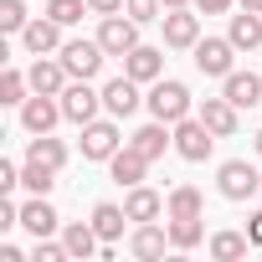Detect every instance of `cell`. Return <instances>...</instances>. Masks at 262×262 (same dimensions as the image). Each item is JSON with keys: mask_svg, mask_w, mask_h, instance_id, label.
I'll list each match as a JSON object with an SVG mask.
<instances>
[{"mask_svg": "<svg viewBox=\"0 0 262 262\" xmlns=\"http://www.w3.org/2000/svg\"><path fill=\"white\" fill-rule=\"evenodd\" d=\"M165 226H170V247H175V252H195V247L206 242L201 216H165Z\"/></svg>", "mask_w": 262, "mask_h": 262, "instance_id": "obj_24", "label": "cell"}, {"mask_svg": "<svg viewBox=\"0 0 262 262\" xmlns=\"http://www.w3.org/2000/svg\"><path fill=\"white\" fill-rule=\"evenodd\" d=\"M165 247H170V226H160V221H134V231H128V252H134L139 262L165 257Z\"/></svg>", "mask_w": 262, "mask_h": 262, "instance_id": "obj_15", "label": "cell"}, {"mask_svg": "<svg viewBox=\"0 0 262 262\" xmlns=\"http://www.w3.org/2000/svg\"><path fill=\"white\" fill-rule=\"evenodd\" d=\"M236 6H242V11H257V16H262V0H236Z\"/></svg>", "mask_w": 262, "mask_h": 262, "instance_id": "obj_39", "label": "cell"}, {"mask_svg": "<svg viewBox=\"0 0 262 262\" xmlns=\"http://www.w3.org/2000/svg\"><path fill=\"white\" fill-rule=\"evenodd\" d=\"M128 139L118 134V118L108 113V118H93V123H82V160H93V165H108L118 149H123Z\"/></svg>", "mask_w": 262, "mask_h": 262, "instance_id": "obj_4", "label": "cell"}, {"mask_svg": "<svg viewBox=\"0 0 262 262\" xmlns=\"http://www.w3.org/2000/svg\"><path fill=\"white\" fill-rule=\"evenodd\" d=\"M57 57H62L67 77H77V82H93V77L103 72V62H108V52H103L98 36H72V41H62Z\"/></svg>", "mask_w": 262, "mask_h": 262, "instance_id": "obj_2", "label": "cell"}, {"mask_svg": "<svg viewBox=\"0 0 262 262\" xmlns=\"http://www.w3.org/2000/svg\"><path fill=\"white\" fill-rule=\"evenodd\" d=\"M26 93H31V77L16 72V67H6V77H0V103H6V108H21Z\"/></svg>", "mask_w": 262, "mask_h": 262, "instance_id": "obj_30", "label": "cell"}, {"mask_svg": "<svg viewBox=\"0 0 262 262\" xmlns=\"http://www.w3.org/2000/svg\"><path fill=\"white\" fill-rule=\"evenodd\" d=\"M165 216H206V195L195 185H175L165 195Z\"/></svg>", "mask_w": 262, "mask_h": 262, "instance_id": "obj_28", "label": "cell"}, {"mask_svg": "<svg viewBox=\"0 0 262 262\" xmlns=\"http://www.w3.org/2000/svg\"><path fill=\"white\" fill-rule=\"evenodd\" d=\"M226 36H231V47H236V52H257V47H262V16H257V11L231 16Z\"/></svg>", "mask_w": 262, "mask_h": 262, "instance_id": "obj_25", "label": "cell"}, {"mask_svg": "<svg viewBox=\"0 0 262 262\" xmlns=\"http://www.w3.org/2000/svg\"><path fill=\"white\" fill-rule=\"evenodd\" d=\"M11 226H21V206L11 195H0V231H11Z\"/></svg>", "mask_w": 262, "mask_h": 262, "instance_id": "obj_35", "label": "cell"}, {"mask_svg": "<svg viewBox=\"0 0 262 262\" xmlns=\"http://www.w3.org/2000/svg\"><path fill=\"white\" fill-rule=\"evenodd\" d=\"M98 108H103V88L77 82V77L62 88V113H67V123H77V128H82V123H93V118H98Z\"/></svg>", "mask_w": 262, "mask_h": 262, "instance_id": "obj_9", "label": "cell"}, {"mask_svg": "<svg viewBox=\"0 0 262 262\" xmlns=\"http://www.w3.org/2000/svg\"><path fill=\"white\" fill-rule=\"evenodd\" d=\"M144 82H134V77H108L103 82V113H113V118H128V113H139V103H144V93H139Z\"/></svg>", "mask_w": 262, "mask_h": 262, "instance_id": "obj_11", "label": "cell"}, {"mask_svg": "<svg viewBox=\"0 0 262 262\" xmlns=\"http://www.w3.org/2000/svg\"><path fill=\"white\" fill-rule=\"evenodd\" d=\"M123 11L134 16L139 26H149V21H160V16H165V0H123Z\"/></svg>", "mask_w": 262, "mask_h": 262, "instance_id": "obj_33", "label": "cell"}, {"mask_svg": "<svg viewBox=\"0 0 262 262\" xmlns=\"http://www.w3.org/2000/svg\"><path fill=\"white\" fill-rule=\"evenodd\" d=\"M195 113H201V123L211 128L216 139H231L236 128H242V108H236L231 98H201V108H195Z\"/></svg>", "mask_w": 262, "mask_h": 262, "instance_id": "obj_13", "label": "cell"}, {"mask_svg": "<svg viewBox=\"0 0 262 262\" xmlns=\"http://www.w3.org/2000/svg\"><path fill=\"white\" fill-rule=\"evenodd\" d=\"M123 72L134 77V82H144V88L160 82V77H165V47H144V41H139L134 52L123 57Z\"/></svg>", "mask_w": 262, "mask_h": 262, "instance_id": "obj_16", "label": "cell"}, {"mask_svg": "<svg viewBox=\"0 0 262 262\" xmlns=\"http://www.w3.org/2000/svg\"><path fill=\"white\" fill-rule=\"evenodd\" d=\"M88 221H93V231H98L103 242H118V236H123V226H128V211H123V206H113V201H98Z\"/></svg>", "mask_w": 262, "mask_h": 262, "instance_id": "obj_23", "label": "cell"}, {"mask_svg": "<svg viewBox=\"0 0 262 262\" xmlns=\"http://www.w3.org/2000/svg\"><path fill=\"white\" fill-rule=\"evenodd\" d=\"M26 160L62 170V165H67V144H62V139H52V134H31V139H26Z\"/></svg>", "mask_w": 262, "mask_h": 262, "instance_id": "obj_27", "label": "cell"}, {"mask_svg": "<svg viewBox=\"0 0 262 262\" xmlns=\"http://www.w3.org/2000/svg\"><path fill=\"white\" fill-rule=\"evenodd\" d=\"M98 41H103L108 57H128V52L139 47V21L128 16V11H118V16H98Z\"/></svg>", "mask_w": 262, "mask_h": 262, "instance_id": "obj_7", "label": "cell"}, {"mask_svg": "<svg viewBox=\"0 0 262 262\" xmlns=\"http://www.w3.org/2000/svg\"><path fill=\"white\" fill-rule=\"evenodd\" d=\"M123 211H128V221H160V216H165V195L149 190V185H128Z\"/></svg>", "mask_w": 262, "mask_h": 262, "instance_id": "obj_22", "label": "cell"}, {"mask_svg": "<svg viewBox=\"0 0 262 262\" xmlns=\"http://www.w3.org/2000/svg\"><path fill=\"white\" fill-rule=\"evenodd\" d=\"M231 6H236V0H195V11H201V16H226Z\"/></svg>", "mask_w": 262, "mask_h": 262, "instance_id": "obj_36", "label": "cell"}, {"mask_svg": "<svg viewBox=\"0 0 262 262\" xmlns=\"http://www.w3.org/2000/svg\"><path fill=\"white\" fill-rule=\"evenodd\" d=\"M47 16H52L57 26H77V21L93 16V11H88V0H47Z\"/></svg>", "mask_w": 262, "mask_h": 262, "instance_id": "obj_31", "label": "cell"}, {"mask_svg": "<svg viewBox=\"0 0 262 262\" xmlns=\"http://www.w3.org/2000/svg\"><path fill=\"white\" fill-rule=\"evenodd\" d=\"M128 144H134L149 165L165 155V149H175V123H165V118H149L144 128H134V134H128Z\"/></svg>", "mask_w": 262, "mask_h": 262, "instance_id": "obj_14", "label": "cell"}, {"mask_svg": "<svg viewBox=\"0 0 262 262\" xmlns=\"http://www.w3.org/2000/svg\"><path fill=\"white\" fill-rule=\"evenodd\" d=\"M62 118H67L62 113V98H52V93H31L21 103V128H26V134H52Z\"/></svg>", "mask_w": 262, "mask_h": 262, "instance_id": "obj_10", "label": "cell"}, {"mask_svg": "<svg viewBox=\"0 0 262 262\" xmlns=\"http://www.w3.org/2000/svg\"><path fill=\"white\" fill-rule=\"evenodd\" d=\"M26 77H31V93H52V98H62V88L72 82L67 67H62V57H36L26 67Z\"/></svg>", "mask_w": 262, "mask_h": 262, "instance_id": "obj_17", "label": "cell"}, {"mask_svg": "<svg viewBox=\"0 0 262 262\" xmlns=\"http://www.w3.org/2000/svg\"><path fill=\"white\" fill-rule=\"evenodd\" d=\"M206 247H211L216 262H242V257L252 252V236H247V231H211Z\"/></svg>", "mask_w": 262, "mask_h": 262, "instance_id": "obj_26", "label": "cell"}, {"mask_svg": "<svg viewBox=\"0 0 262 262\" xmlns=\"http://www.w3.org/2000/svg\"><path fill=\"white\" fill-rule=\"evenodd\" d=\"M21 226H26L31 236H57V231H62V216H57V206H52L47 195H31V201L21 206Z\"/></svg>", "mask_w": 262, "mask_h": 262, "instance_id": "obj_18", "label": "cell"}, {"mask_svg": "<svg viewBox=\"0 0 262 262\" xmlns=\"http://www.w3.org/2000/svg\"><path fill=\"white\" fill-rule=\"evenodd\" d=\"M216 190H221V201H252V195H262V170L257 165H247V160H226L221 170H216Z\"/></svg>", "mask_w": 262, "mask_h": 262, "instance_id": "obj_3", "label": "cell"}, {"mask_svg": "<svg viewBox=\"0 0 262 262\" xmlns=\"http://www.w3.org/2000/svg\"><path fill=\"white\" fill-rule=\"evenodd\" d=\"M52 185H57V170H52V165H36V160L21 165V190H31V195H52Z\"/></svg>", "mask_w": 262, "mask_h": 262, "instance_id": "obj_29", "label": "cell"}, {"mask_svg": "<svg viewBox=\"0 0 262 262\" xmlns=\"http://www.w3.org/2000/svg\"><path fill=\"white\" fill-rule=\"evenodd\" d=\"M195 72H206V77L236 72V47H231V36H201V41H195Z\"/></svg>", "mask_w": 262, "mask_h": 262, "instance_id": "obj_8", "label": "cell"}, {"mask_svg": "<svg viewBox=\"0 0 262 262\" xmlns=\"http://www.w3.org/2000/svg\"><path fill=\"white\" fill-rule=\"evenodd\" d=\"M26 0H0V31H6V36H21L26 31Z\"/></svg>", "mask_w": 262, "mask_h": 262, "instance_id": "obj_32", "label": "cell"}, {"mask_svg": "<svg viewBox=\"0 0 262 262\" xmlns=\"http://www.w3.org/2000/svg\"><path fill=\"white\" fill-rule=\"evenodd\" d=\"M221 98H231L236 108H262V77L257 72H226L221 77Z\"/></svg>", "mask_w": 262, "mask_h": 262, "instance_id": "obj_21", "label": "cell"}, {"mask_svg": "<svg viewBox=\"0 0 262 262\" xmlns=\"http://www.w3.org/2000/svg\"><path fill=\"white\" fill-rule=\"evenodd\" d=\"M62 31H67V26H57L52 16H31L16 41H21L31 57H52V52H62Z\"/></svg>", "mask_w": 262, "mask_h": 262, "instance_id": "obj_12", "label": "cell"}, {"mask_svg": "<svg viewBox=\"0 0 262 262\" xmlns=\"http://www.w3.org/2000/svg\"><path fill=\"white\" fill-rule=\"evenodd\" d=\"M247 236H252V247H262V211L247 216Z\"/></svg>", "mask_w": 262, "mask_h": 262, "instance_id": "obj_38", "label": "cell"}, {"mask_svg": "<svg viewBox=\"0 0 262 262\" xmlns=\"http://www.w3.org/2000/svg\"><path fill=\"white\" fill-rule=\"evenodd\" d=\"M252 149H257V155H262V128H257V134H252Z\"/></svg>", "mask_w": 262, "mask_h": 262, "instance_id": "obj_41", "label": "cell"}, {"mask_svg": "<svg viewBox=\"0 0 262 262\" xmlns=\"http://www.w3.org/2000/svg\"><path fill=\"white\" fill-rule=\"evenodd\" d=\"M144 108H149V118L180 123V118H190V113H195V98H190V88H185L180 77H160V82H149Z\"/></svg>", "mask_w": 262, "mask_h": 262, "instance_id": "obj_1", "label": "cell"}, {"mask_svg": "<svg viewBox=\"0 0 262 262\" xmlns=\"http://www.w3.org/2000/svg\"><path fill=\"white\" fill-rule=\"evenodd\" d=\"M16 185H21V165L16 160H0V195H11Z\"/></svg>", "mask_w": 262, "mask_h": 262, "instance_id": "obj_34", "label": "cell"}, {"mask_svg": "<svg viewBox=\"0 0 262 262\" xmlns=\"http://www.w3.org/2000/svg\"><path fill=\"white\" fill-rule=\"evenodd\" d=\"M108 175H113V185H123V190H128V185H144V175H149V160H144L134 144H123V149L108 160Z\"/></svg>", "mask_w": 262, "mask_h": 262, "instance_id": "obj_20", "label": "cell"}, {"mask_svg": "<svg viewBox=\"0 0 262 262\" xmlns=\"http://www.w3.org/2000/svg\"><path fill=\"white\" fill-rule=\"evenodd\" d=\"M211 149H216V134L201 123V113H190V118L175 123V155H180L185 165H206Z\"/></svg>", "mask_w": 262, "mask_h": 262, "instance_id": "obj_5", "label": "cell"}, {"mask_svg": "<svg viewBox=\"0 0 262 262\" xmlns=\"http://www.w3.org/2000/svg\"><path fill=\"white\" fill-rule=\"evenodd\" d=\"M175 6H195V0H165V11H175Z\"/></svg>", "mask_w": 262, "mask_h": 262, "instance_id": "obj_40", "label": "cell"}, {"mask_svg": "<svg viewBox=\"0 0 262 262\" xmlns=\"http://www.w3.org/2000/svg\"><path fill=\"white\" fill-rule=\"evenodd\" d=\"M160 26H165V47H170V52H195V41H201V11H195V6L165 11Z\"/></svg>", "mask_w": 262, "mask_h": 262, "instance_id": "obj_6", "label": "cell"}, {"mask_svg": "<svg viewBox=\"0 0 262 262\" xmlns=\"http://www.w3.org/2000/svg\"><path fill=\"white\" fill-rule=\"evenodd\" d=\"M62 247H67L72 262H88V257L103 252V236L93 231V221H67V226H62Z\"/></svg>", "mask_w": 262, "mask_h": 262, "instance_id": "obj_19", "label": "cell"}, {"mask_svg": "<svg viewBox=\"0 0 262 262\" xmlns=\"http://www.w3.org/2000/svg\"><path fill=\"white\" fill-rule=\"evenodd\" d=\"M88 11H93V16H118L123 0H88Z\"/></svg>", "mask_w": 262, "mask_h": 262, "instance_id": "obj_37", "label": "cell"}]
</instances>
